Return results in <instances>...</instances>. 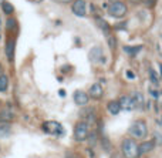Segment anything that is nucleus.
<instances>
[{
    "instance_id": "nucleus-2",
    "label": "nucleus",
    "mask_w": 162,
    "mask_h": 158,
    "mask_svg": "<svg viewBox=\"0 0 162 158\" xmlns=\"http://www.w3.org/2000/svg\"><path fill=\"white\" fill-rule=\"evenodd\" d=\"M122 154H124L125 158H137L139 155L138 144L131 138H125L122 141Z\"/></svg>"
},
{
    "instance_id": "nucleus-30",
    "label": "nucleus",
    "mask_w": 162,
    "mask_h": 158,
    "mask_svg": "<svg viewBox=\"0 0 162 158\" xmlns=\"http://www.w3.org/2000/svg\"><path fill=\"white\" fill-rule=\"evenodd\" d=\"M0 74H1V64H0Z\"/></svg>"
},
{
    "instance_id": "nucleus-10",
    "label": "nucleus",
    "mask_w": 162,
    "mask_h": 158,
    "mask_svg": "<svg viewBox=\"0 0 162 158\" xmlns=\"http://www.w3.org/2000/svg\"><path fill=\"white\" fill-rule=\"evenodd\" d=\"M103 94H104V90L101 87V84L95 83V84L91 86V88H90V95H91L92 98H95V100H97V98H101Z\"/></svg>"
},
{
    "instance_id": "nucleus-9",
    "label": "nucleus",
    "mask_w": 162,
    "mask_h": 158,
    "mask_svg": "<svg viewBox=\"0 0 162 158\" xmlns=\"http://www.w3.org/2000/svg\"><path fill=\"white\" fill-rule=\"evenodd\" d=\"M90 60L92 61V63H97V61H101L103 60V50L101 47H92L90 50Z\"/></svg>"
},
{
    "instance_id": "nucleus-28",
    "label": "nucleus",
    "mask_w": 162,
    "mask_h": 158,
    "mask_svg": "<svg viewBox=\"0 0 162 158\" xmlns=\"http://www.w3.org/2000/svg\"><path fill=\"white\" fill-rule=\"evenodd\" d=\"M32 1H34V3H40V1H43V0H32Z\"/></svg>"
},
{
    "instance_id": "nucleus-21",
    "label": "nucleus",
    "mask_w": 162,
    "mask_h": 158,
    "mask_svg": "<svg viewBox=\"0 0 162 158\" xmlns=\"http://www.w3.org/2000/svg\"><path fill=\"white\" fill-rule=\"evenodd\" d=\"M149 79H151V81L154 83L155 86H158V77H156V74H155V71L152 69L149 70Z\"/></svg>"
},
{
    "instance_id": "nucleus-20",
    "label": "nucleus",
    "mask_w": 162,
    "mask_h": 158,
    "mask_svg": "<svg viewBox=\"0 0 162 158\" xmlns=\"http://www.w3.org/2000/svg\"><path fill=\"white\" fill-rule=\"evenodd\" d=\"M132 98H134V101H135L137 105H144V97H142L141 93H135Z\"/></svg>"
},
{
    "instance_id": "nucleus-14",
    "label": "nucleus",
    "mask_w": 162,
    "mask_h": 158,
    "mask_svg": "<svg viewBox=\"0 0 162 158\" xmlns=\"http://www.w3.org/2000/svg\"><path fill=\"white\" fill-rule=\"evenodd\" d=\"M107 110L110 111L111 114H118L120 113V110H121V107H120V104H118V101H110V103L107 104Z\"/></svg>"
},
{
    "instance_id": "nucleus-16",
    "label": "nucleus",
    "mask_w": 162,
    "mask_h": 158,
    "mask_svg": "<svg viewBox=\"0 0 162 158\" xmlns=\"http://www.w3.org/2000/svg\"><path fill=\"white\" fill-rule=\"evenodd\" d=\"M9 87V77L6 74H0V93L6 91Z\"/></svg>"
},
{
    "instance_id": "nucleus-13",
    "label": "nucleus",
    "mask_w": 162,
    "mask_h": 158,
    "mask_svg": "<svg viewBox=\"0 0 162 158\" xmlns=\"http://www.w3.org/2000/svg\"><path fill=\"white\" fill-rule=\"evenodd\" d=\"M6 56H7L9 61L13 60V56H14V40H9L6 43Z\"/></svg>"
},
{
    "instance_id": "nucleus-26",
    "label": "nucleus",
    "mask_w": 162,
    "mask_h": 158,
    "mask_svg": "<svg viewBox=\"0 0 162 158\" xmlns=\"http://www.w3.org/2000/svg\"><path fill=\"white\" fill-rule=\"evenodd\" d=\"M57 1H60V3H68V1H71V0H57Z\"/></svg>"
},
{
    "instance_id": "nucleus-18",
    "label": "nucleus",
    "mask_w": 162,
    "mask_h": 158,
    "mask_svg": "<svg viewBox=\"0 0 162 158\" xmlns=\"http://www.w3.org/2000/svg\"><path fill=\"white\" fill-rule=\"evenodd\" d=\"M3 10H4L6 14H11V13L14 12V7H13L11 3H9V1H3Z\"/></svg>"
},
{
    "instance_id": "nucleus-7",
    "label": "nucleus",
    "mask_w": 162,
    "mask_h": 158,
    "mask_svg": "<svg viewBox=\"0 0 162 158\" xmlns=\"http://www.w3.org/2000/svg\"><path fill=\"white\" fill-rule=\"evenodd\" d=\"M118 104H120V107L124 108V110H134V108L137 107L134 98L130 97V95H124V97H121L120 101H118Z\"/></svg>"
},
{
    "instance_id": "nucleus-3",
    "label": "nucleus",
    "mask_w": 162,
    "mask_h": 158,
    "mask_svg": "<svg viewBox=\"0 0 162 158\" xmlns=\"http://www.w3.org/2000/svg\"><path fill=\"white\" fill-rule=\"evenodd\" d=\"M130 133L137 138H145L148 134V127H146L145 121H135L130 128Z\"/></svg>"
},
{
    "instance_id": "nucleus-15",
    "label": "nucleus",
    "mask_w": 162,
    "mask_h": 158,
    "mask_svg": "<svg viewBox=\"0 0 162 158\" xmlns=\"http://www.w3.org/2000/svg\"><path fill=\"white\" fill-rule=\"evenodd\" d=\"M95 23H97V26L103 30L104 33H108L110 32V26H108V23H107L105 20H103L101 17H95Z\"/></svg>"
},
{
    "instance_id": "nucleus-5",
    "label": "nucleus",
    "mask_w": 162,
    "mask_h": 158,
    "mask_svg": "<svg viewBox=\"0 0 162 158\" xmlns=\"http://www.w3.org/2000/svg\"><path fill=\"white\" fill-rule=\"evenodd\" d=\"M74 14H77V16H85L87 14V3L84 1V0H75L73 4V7H71Z\"/></svg>"
},
{
    "instance_id": "nucleus-25",
    "label": "nucleus",
    "mask_w": 162,
    "mask_h": 158,
    "mask_svg": "<svg viewBox=\"0 0 162 158\" xmlns=\"http://www.w3.org/2000/svg\"><path fill=\"white\" fill-rule=\"evenodd\" d=\"M127 77H128V79H134L135 76H134V73H132V71H128V73H127Z\"/></svg>"
},
{
    "instance_id": "nucleus-22",
    "label": "nucleus",
    "mask_w": 162,
    "mask_h": 158,
    "mask_svg": "<svg viewBox=\"0 0 162 158\" xmlns=\"http://www.w3.org/2000/svg\"><path fill=\"white\" fill-rule=\"evenodd\" d=\"M108 44H110V47L113 48H115V37L114 36H108Z\"/></svg>"
},
{
    "instance_id": "nucleus-6",
    "label": "nucleus",
    "mask_w": 162,
    "mask_h": 158,
    "mask_svg": "<svg viewBox=\"0 0 162 158\" xmlns=\"http://www.w3.org/2000/svg\"><path fill=\"white\" fill-rule=\"evenodd\" d=\"M43 130L46 133H50V134H60L63 131L61 126L57 123V121H46L43 124Z\"/></svg>"
},
{
    "instance_id": "nucleus-19",
    "label": "nucleus",
    "mask_w": 162,
    "mask_h": 158,
    "mask_svg": "<svg viewBox=\"0 0 162 158\" xmlns=\"http://www.w3.org/2000/svg\"><path fill=\"white\" fill-rule=\"evenodd\" d=\"M9 133H10V126L7 123H1L0 124V137L1 135H7Z\"/></svg>"
},
{
    "instance_id": "nucleus-11",
    "label": "nucleus",
    "mask_w": 162,
    "mask_h": 158,
    "mask_svg": "<svg viewBox=\"0 0 162 158\" xmlns=\"http://www.w3.org/2000/svg\"><path fill=\"white\" fill-rule=\"evenodd\" d=\"M155 147V141L149 140V141H144L141 145H138V152L139 154H146L149 151H152Z\"/></svg>"
},
{
    "instance_id": "nucleus-8",
    "label": "nucleus",
    "mask_w": 162,
    "mask_h": 158,
    "mask_svg": "<svg viewBox=\"0 0 162 158\" xmlns=\"http://www.w3.org/2000/svg\"><path fill=\"white\" fill-rule=\"evenodd\" d=\"M74 103L77 105H81V107L87 105V103H88V94L85 91H81V90L75 91L74 93Z\"/></svg>"
},
{
    "instance_id": "nucleus-23",
    "label": "nucleus",
    "mask_w": 162,
    "mask_h": 158,
    "mask_svg": "<svg viewBox=\"0 0 162 158\" xmlns=\"http://www.w3.org/2000/svg\"><path fill=\"white\" fill-rule=\"evenodd\" d=\"M14 26H16L14 19H9V22H7V27H9V29H11V27H14Z\"/></svg>"
},
{
    "instance_id": "nucleus-12",
    "label": "nucleus",
    "mask_w": 162,
    "mask_h": 158,
    "mask_svg": "<svg viewBox=\"0 0 162 158\" xmlns=\"http://www.w3.org/2000/svg\"><path fill=\"white\" fill-rule=\"evenodd\" d=\"M14 118V113L10 110V108H4V110L0 111V121L1 123H9Z\"/></svg>"
},
{
    "instance_id": "nucleus-4",
    "label": "nucleus",
    "mask_w": 162,
    "mask_h": 158,
    "mask_svg": "<svg viewBox=\"0 0 162 158\" xmlns=\"http://www.w3.org/2000/svg\"><path fill=\"white\" fill-rule=\"evenodd\" d=\"M74 137L77 141H84L88 137V124L85 121H78L74 127Z\"/></svg>"
},
{
    "instance_id": "nucleus-31",
    "label": "nucleus",
    "mask_w": 162,
    "mask_h": 158,
    "mask_svg": "<svg viewBox=\"0 0 162 158\" xmlns=\"http://www.w3.org/2000/svg\"><path fill=\"white\" fill-rule=\"evenodd\" d=\"M0 104H1V103H0Z\"/></svg>"
},
{
    "instance_id": "nucleus-24",
    "label": "nucleus",
    "mask_w": 162,
    "mask_h": 158,
    "mask_svg": "<svg viewBox=\"0 0 162 158\" xmlns=\"http://www.w3.org/2000/svg\"><path fill=\"white\" fill-rule=\"evenodd\" d=\"M151 95H152L154 98H158V91H154V90H151Z\"/></svg>"
},
{
    "instance_id": "nucleus-17",
    "label": "nucleus",
    "mask_w": 162,
    "mask_h": 158,
    "mask_svg": "<svg viewBox=\"0 0 162 158\" xmlns=\"http://www.w3.org/2000/svg\"><path fill=\"white\" fill-rule=\"evenodd\" d=\"M124 50H125L128 54L135 56L137 53H139V51L142 50V47H141V46H135V47H128V46H127V47H124Z\"/></svg>"
},
{
    "instance_id": "nucleus-1",
    "label": "nucleus",
    "mask_w": 162,
    "mask_h": 158,
    "mask_svg": "<svg viewBox=\"0 0 162 158\" xmlns=\"http://www.w3.org/2000/svg\"><path fill=\"white\" fill-rule=\"evenodd\" d=\"M108 14L113 17H117V19H121L127 14V4L124 1H120V0H115V1H111L110 6H108Z\"/></svg>"
},
{
    "instance_id": "nucleus-29",
    "label": "nucleus",
    "mask_w": 162,
    "mask_h": 158,
    "mask_svg": "<svg viewBox=\"0 0 162 158\" xmlns=\"http://www.w3.org/2000/svg\"><path fill=\"white\" fill-rule=\"evenodd\" d=\"M159 67H161V76H162V64H159Z\"/></svg>"
},
{
    "instance_id": "nucleus-27",
    "label": "nucleus",
    "mask_w": 162,
    "mask_h": 158,
    "mask_svg": "<svg viewBox=\"0 0 162 158\" xmlns=\"http://www.w3.org/2000/svg\"><path fill=\"white\" fill-rule=\"evenodd\" d=\"M131 1H132V3H141L142 0H131Z\"/></svg>"
}]
</instances>
